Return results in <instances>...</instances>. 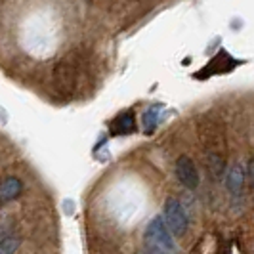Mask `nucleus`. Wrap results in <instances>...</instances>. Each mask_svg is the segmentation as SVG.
Segmentation results:
<instances>
[{
  "label": "nucleus",
  "mask_w": 254,
  "mask_h": 254,
  "mask_svg": "<svg viewBox=\"0 0 254 254\" xmlns=\"http://www.w3.org/2000/svg\"><path fill=\"white\" fill-rule=\"evenodd\" d=\"M145 245L153 254H178V247L174 241V235L168 231L163 218L155 216L145 228Z\"/></svg>",
  "instance_id": "nucleus-1"
},
{
  "label": "nucleus",
  "mask_w": 254,
  "mask_h": 254,
  "mask_svg": "<svg viewBox=\"0 0 254 254\" xmlns=\"http://www.w3.org/2000/svg\"><path fill=\"white\" fill-rule=\"evenodd\" d=\"M163 222L168 228V231L174 235V237H184L188 233V228H190V218L186 214V208L182 206L178 199L170 197L165 201V206H163Z\"/></svg>",
  "instance_id": "nucleus-2"
},
{
  "label": "nucleus",
  "mask_w": 254,
  "mask_h": 254,
  "mask_svg": "<svg viewBox=\"0 0 254 254\" xmlns=\"http://www.w3.org/2000/svg\"><path fill=\"white\" fill-rule=\"evenodd\" d=\"M174 170H176V178H178V182L184 188H188V190H191V191L199 188V184H201L199 170H197V166H195L191 157H188V155L178 157Z\"/></svg>",
  "instance_id": "nucleus-3"
},
{
  "label": "nucleus",
  "mask_w": 254,
  "mask_h": 254,
  "mask_svg": "<svg viewBox=\"0 0 254 254\" xmlns=\"http://www.w3.org/2000/svg\"><path fill=\"white\" fill-rule=\"evenodd\" d=\"M23 193V182L15 176H8L0 182V204H8L15 201Z\"/></svg>",
  "instance_id": "nucleus-4"
},
{
  "label": "nucleus",
  "mask_w": 254,
  "mask_h": 254,
  "mask_svg": "<svg viewBox=\"0 0 254 254\" xmlns=\"http://www.w3.org/2000/svg\"><path fill=\"white\" fill-rule=\"evenodd\" d=\"M245 168L241 165L231 166V170L228 172V178H226V188H228L233 195H239L245 186Z\"/></svg>",
  "instance_id": "nucleus-5"
},
{
  "label": "nucleus",
  "mask_w": 254,
  "mask_h": 254,
  "mask_svg": "<svg viewBox=\"0 0 254 254\" xmlns=\"http://www.w3.org/2000/svg\"><path fill=\"white\" fill-rule=\"evenodd\" d=\"M111 130L113 134H132L136 130V123H134V115L132 113H125L121 117H117L111 125Z\"/></svg>",
  "instance_id": "nucleus-6"
},
{
  "label": "nucleus",
  "mask_w": 254,
  "mask_h": 254,
  "mask_svg": "<svg viewBox=\"0 0 254 254\" xmlns=\"http://www.w3.org/2000/svg\"><path fill=\"white\" fill-rule=\"evenodd\" d=\"M21 247V237L13 235L0 241V254H15V251Z\"/></svg>",
  "instance_id": "nucleus-7"
},
{
  "label": "nucleus",
  "mask_w": 254,
  "mask_h": 254,
  "mask_svg": "<svg viewBox=\"0 0 254 254\" xmlns=\"http://www.w3.org/2000/svg\"><path fill=\"white\" fill-rule=\"evenodd\" d=\"M140 254H153V253H149V251H147V253H140Z\"/></svg>",
  "instance_id": "nucleus-8"
}]
</instances>
